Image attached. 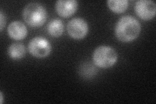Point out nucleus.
<instances>
[{
  "label": "nucleus",
  "instance_id": "f257e3e1",
  "mask_svg": "<svg viewBox=\"0 0 156 104\" xmlns=\"http://www.w3.org/2000/svg\"><path fill=\"white\" fill-rule=\"evenodd\" d=\"M141 31L139 22L134 17L126 15L121 17L116 22L115 33L119 41L129 42L139 37Z\"/></svg>",
  "mask_w": 156,
  "mask_h": 104
},
{
  "label": "nucleus",
  "instance_id": "f03ea898",
  "mask_svg": "<svg viewBox=\"0 0 156 104\" xmlns=\"http://www.w3.org/2000/svg\"><path fill=\"white\" fill-rule=\"evenodd\" d=\"M22 16L28 26L31 27H40L46 21L48 13L42 5L37 2L29 3L24 7Z\"/></svg>",
  "mask_w": 156,
  "mask_h": 104
},
{
  "label": "nucleus",
  "instance_id": "7ed1b4c3",
  "mask_svg": "<svg viewBox=\"0 0 156 104\" xmlns=\"http://www.w3.org/2000/svg\"><path fill=\"white\" fill-rule=\"evenodd\" d=\"M118 59L115 49L109 46L102 45L95 49L92 54V61L98 67L108 68L113 66Z\"/></svg>",
  "mask_w": 156,
  "mask_h": 104
},
{
  "label": "nucleus",
  "instance_id": "20e7f679",
  "mask_svg": "<svg viewBox=\"0 0 156 104\" xmlns=\"http://www.w3.org/2000/svg\"><path fill=\"white\" fill-rule=\"evenodd\" d=\"M28 50L33 57L43 59L50 55L51 51V46L46 38L36 37L29 41Z\"/></svg>",
  "mask_w": 156,
  "mask_h": 104
},
{
  "label": "nucleus",
  "instance_id": "39448f33",
  "mask_svg": "<svg viewBox=\"0 0 156 104\" xmlns=\"http://www.w3.org/2000/svg\"><path fill=\"white\" fill-rule=\"evenodd\" d=\"M67 31L71 38L80 40L87 36L89 32V26L83 18H74L68 22Z\"/></svg>",
  "mask_w": 156,
  "mask_h": 104
},
{
  "label": "nucleus",
  "instance_id": "423d86ee",
  "mask_svg": "<svg viewBox=\"0 0 156 104\" xmlns=\"http://www.w3.org/2000/svg\"><path fill=\"white\" fill-rule=\"evenodd\" d=\"M135 12L144 20H149L155 17L156 4L152 0H139L135 4Z\"/></svg>",
  "mask_w": 156,
  "mask_h": 104
},
{
  "label": "nucleus",
  "instance_id": "0eeeda50",
  "mask_svg": "<svg viewBox=\"0 0 156 104\" xmlns=\"http://www.w3.org/2000/svg\"><path fill=\"white\" fill-rule=\"evenodd\" d=\"M55 7L58 15L63 18H68L77 11L78 3L76 0H58L56 2Z\"/></svg>",
  "mask_w": 156,
  "mask_h": 104
},
{
  "label": "nucleus",
  "instance_id": "6e6552de",
  "mask_svg": "<svg viewBox=\"0 0 156 104\" xmlns=\"http://www.w3.org/2000/svg\"><path fill=\"white\" fill-rule=\"evenodd\" d=\"M7 32L9 37L16 41L25 38L27 35V29L26 25L20 21H13L9 25Z\"/></svg>",
  "mask_w": 156,
  "mask_h": 104
},
{
  "label": "nucleus",
  "instance_id": "1a4fd4ad",
  "mask_svg": "<svg viewBox=\"0 0 156 104\" xmlns=\"http://www.w3.org/2000/svg\"><path fill=\"white\" fill-rule=\"evenodd\" d=\"M7 53L9 56L13 60H20L25 56L26 49L22 43L14 42L9 46Z\"/></svg>",
  "mask_w": 156,
  "mask_h": 104
},
{
  "label": "nucleus",
  "instance_id": "9d476101",
  "mask_svg": "<svg viewBox=\"0 0 156 104\" xmlns=\"http://www.w3.org/2000/svg\"><path fill=\"white\" fill-rule=\"evenodd\" d=\"M47 29L51 36L59 37L64 32V23L61 19L55 18L48 23Z\"/></svg>",
  "mask_w": 156,
  "mask_h": 104
},
{
  "label": "nucleus",
  "instance_id": "9b49d317",
  "mask_svg": "<svg viewBox=\"0 0 156 104\" xmlns=\"http://www.w3.org/2000/svg\"><path fill=\"white\" fill-rule=\"evenodd\" d=\"M107 3L111 11L119 14L126 11L129 2L128 0H108Z\"/></svg>",
  "mask_w": 156,
  "mask_h": 104
},
{
  "label": "nucleus",
  "instance_id": "f8f14e48",
  "mask_svg": "<svg viewBox=\"0 0 156 104\" xmlns=\"http://www.w3.org/2000/svg\"><path fill=\"white\" fill-rule=\"evenodd\" d=\"M6 20L7 18L5 14L3 13L2 10H1V11H0V23H1V25H0V30H1V31H3L5 26L7 22Z\"/></svg>",
  "mask_w": 156,
  "mask_h": 104
},
{
  "label": "nucleus",
  "instance_id": "ddd939ff",
  "mask_svg": "<svg viewBox=\"0 0 156 104\" xmlns=\"http://www.w3.org/2000/svg\"><path fill=\"white\" fill-rule=\"evenodd\" d=\"M0 96H1V101H0V102H1V103H3V93L2 92H0Z\"/></svg>",
  "mask_w": 156,
  "mask_h": 104
}]
</instances>
